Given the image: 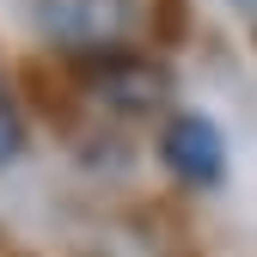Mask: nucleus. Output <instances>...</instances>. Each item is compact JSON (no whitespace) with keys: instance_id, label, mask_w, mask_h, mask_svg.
Listing matches in <instances>:
<instances>
[{"instance_id":"nucleus-1","label":"nucleus","mask_w":257,"mask_h":257,"mask_svg":"<svg viewBox=\"0 0 257 257\" xmlns=\"http://www.w3.org/2000/svg\"><path fill=\"white\" fill-rule=\"evenodd\" d=\"M159 153H166L172 178L196 184V190H214L227 178V141L202 110H172L166 128H159Z\"/></svg>"},{"instance_id":"nucleus-2","label":"nucleus","mask_w":257,"mask_h":257,"mask_svg":"<svg viewBox=\"0 0 257 257\" xmlns=\"http://www.w3.org/2000/svg\"><path fill=\"white\" fill-rule=\"evenodd\" d=\"M43 25L55 31L68 49H104L122 37V0H49L43 7Z\"/></svg>"},{"instance_id":"nucleus-3","label":"nucleus","mask_w":257,"mask_h":257,"mask_svg":"<svg viewBox=\"0 0 257 257\" xmlns=\"http://www.w3.org/2000/svg\"><path fill=\"white\" fill-rule=\"evenodd\" d=\"M19 141H25V122H19V110H13V92H7V80H0V166L19 153Z\"/></svg>"},{"instance_id":"nucleus-4","label":"nucleus","mask_w":257,"mask_h":257,"mask_svg":"<svg viewBox=\"0 0 257 257\" xmlns=\"http://www.w3.org/2000/svg\"><path fill=\"white\" fill-rule=\"evenodd\" d=\"M239 7H245V13H251V19H257V0H239Z\"/></svg>"}]
</instances>
